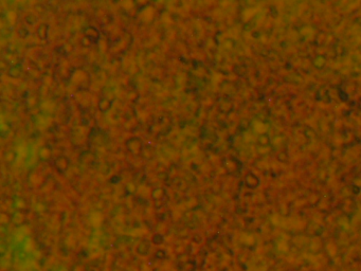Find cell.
<instances>
[{
	"label": "cell",
	"instance_id": "e0dca14e",
	"mask_svg": "<svg viewBox=\"0 0 361 271\" xmlns=\"http://www.w3.org/2000/svg\"><path fill=\"white\" fill-rule=\"evenodd\" d=\"M13 220H14V222H16V224H21V222H22V220H23V215L18 212L17 214L14 215Z\"/></svg>",
	"mask_w": 361,
	"mask_h": 271
},
{
	"label": "cell",
	"instance_id": "484cf974",
	"mask_svg": "<svg viewBox=\"0 0 361 271\" xmlns=\"http://www.w3.org/2000/svg\"><path fill=\"white\" fill-rule=\"evenodd\" d=\"M6 160H9L10 162L15 160V154L14 152H8L6 154Z\"/></svg>",
	"mask_w": 361,
	"mask_h": 271
},
{
	"label": "cell",
	"instance_id": "8fae6325",
	"mask_svg": "<svg viewBox=\"0 0 361 271\" xmlns=\"http://www.w3.org/2000/svg\"><path fill=\"white\" fill-rule=\"evenodd\" d=\"M56 165H57V167L60 168V170H65L66 168L68 167V162H67V160H66L65 158H60V159L56 161Z\"/></svg>",
	"mask_w": 361,
	"mask_h": 271
},
{
	"label": "cell",
	"instance_id": "603a6c76",
	"mask_svg": "<svg viewBox=\"0 0 361 271\" xmlns=\"http://www.w3.org/2000/svg\"><path fill=\"white\" fill-rule=\"evenodd\" d=\"M36 103H37L36 98H34V96H30V98H28V104L30 106H35V105H36Z\"/></svg>",
	"mask_w": 361,
	"mask_h": 271
},
{
	"label": "cell",
	"instance_id": "d4e9b609",
	"mask_svg": "<svg viewBox=\"0 0 361 271\" xmlns=\"http://www.w3.org/2000/svg\"><path fill=\"white\" fill-rule=\"evenodd\" d=\"M99 47H100L101 51H105L107 49V42L105 40H101L100 44H99Z\"/></svg>",
	"mask_w": 361,
	"mask_h": 271
},
{
	"label": "cell",
	"instance_id": "f546056e",
	"mask_svg": "<svg viewBox=\"0 0 361 271\" xmlns=\"http://www.w3.org/2000/svg\"><path fill=\"white\" fill-rule=\"evenodd\" d=\"M19 72H20V70H19V68H14L13 70H12V74L13 75H18L19 74Z\"/></svg>",
	"mask_w": 361,
	"mask_h": 271
},
{
	"label": "cell",
	"instance_id": "30bf717a",
	"mask_svg": "<svg viewBox=\"0 0 361 271\" xmlns=\"http://www.w3.org/2000/svg\"><path fill=\"white\" fill-rule=\"evenodd\" d=\"M99 105H100V108H101V110H103V111H107L109 108H110L111 103H110V101H109L108 98H104V100H102V101H100V103H99Z\"/></svg>",
	"mask_w": 361,
	"mask_h": 271
},
{
	"label": "cell",
	"instance_id": "8992f818",
	"mask_svg": "<svg viewBox=\"0 0 361 271\" xmlns=\"http://www.w3.org/2000/svg\"><path fill=\"white\" fill-rule=\"evenodd\" d=\"M41 109L46 112H53L55 109V104L52 101H45L41 103Z\"/></svg>",
	"mask_w": 361,
	"mask_h": 271
},
{
	"label": "cell",
	"instance_id": "ac0fdd59",
	"mask_svg": "<svg viewBox=\"0 0 361 271\" xmlns=\"http://www.w3.org/2000/svg\"><path fill=\"white\" fill-rule=\"evenodd\" d=\"M247 182L250 184V185H256V183H257V178L254 177V176H248Z\"/></svg>",
	"mask_w": 361,
	"mask_h": 271
},
{
	"label": "cell",
	"instance_id": "4fadbf2b",
	"mask_svg": "<svg viewBox=\"0 0 361 271\" xmlns=\"http://www.w3.org/2000/svg\"><path fill=\"white\" fill-rule=\"evenodd\" d=\"M6 19L10 23H14L17 19V14L14 12V11H9L6 13Z\"/></svg>",
	"mask_w": 361,
	"mask_h": 271
},
{
	"label": "cell",
	"instance_id": "9c48e42d",
	"mask_svg": "<svg viewBox=\"0 0 361 271\" xmlns=\"http://www.w3.org/2000/svg\"><path fill=\"white\" fill-rule=\"evenodd\" d=\"M51 155H52V152H51V150L48 148V147H42V148L39 150V157H40L41 159L47 160V159H49V158L51 157Z\"/></svg>",
	"mask_w": 361,
	"mask_h": 271
},
{
	"label": "cell",
	"instance_id": "83f0119b",
	"mask_svg": "<svg viewBox=\"0 0 361 271\" xmlns=\"http://www.w3.org/2000/svg\"><path fill=\"white\" fill-rule=\"evenodd\" d=\"M260 142H261V144L266 145L267 143H268V138L265 137V136H262V137L260 138Z\"/></svg>",
	"mask_w": 361,
	"mask_h": 271
},
{
	"label": "cell",
	"instance_id": "6da1fadb",
	"mask_svg": "<svg viewBox=\"0 0 361 271\" xmlns=\"http://www.w3.org/2000/svg\"><path fill=\"white\" fill-rule=\"evenodd\" d=\"M156 15V9L152 8V6H147L142 10V12L140 13V17L141 19H143L144 21H150L154 19Z\"/></svg>",
	"mask_w": 361,
	"mask_h": 271
},
{
	"label": "cell",
	"instance_id": "7a4b0ae2",
	"mask_svg": "<svg viewBox=\"0 0 361 271\" xmlns=\"http://www.w3.org/2000/svg\"><path fill=\"white\" fill-rule=\"evenodd\" d=\"M87 78V74L82 70H76L72 74V82L74 84H80Z\"/></svg>",
	"mask_w": 361,
	"mask_h": 271
},
{
	"label": "cell",
	"instance_id": "f1b7e54d",
	"mask_svg": "<svg viewBox=\"0 0 361 271\" xmlns=\"http://www.w3.org/2000/svg\"><path fill=\"white\" fill-rule=\"evenodd\" d=\"M134 190H136V186H134L132 183H129L128 185H127V191H129V192H134Z\"/></svg>",
	"mask_w": 361,
	"mask_h": 271
},
{
	"label": "cell",
	"instance_id": "2e32d148",
	"mask_svg": "<svg viewBox=\"0 0 361 271\" xmlns=\"http://www.w3.org/2000/svg\"><path fill=\"white\" fill-rule=\"evenodd\" d=\"M253 14H254V12H253L252 9H248V10H246L245 12H244V19H245V20H248L249 18L252 17Z\"/></svg>",
	"mask_w": 361,
	"mask_h": 271
},
{
	"label": "cell",
	"instance_id": "5b68a950",
	"mask_svg": "<svg viewBox=\"0 0 361 271\" xmlns=\"http://www.w3.org/2000/svg\"><path fill=\"white\" fill-rule=\"evenodd\" d=\"M51 122L52 118H49V116H39L37 119V124L40 128H47V126H49Z\"/></svg>",
	"mask_w": 361,
	"mask_h": 271
},
{
	"label": "cell",
	"instance_id": "44dd1931",
	"mask_svg": "<svg viewBox=\"0 0 361 271\" xmlns=\"http://www.w3.org/2000/svg\"><path fill=\"white\" fill-rule=\"evenodd\" d=\"M15 206H16V208H18V209H23V208L26 207V203H24V201L21 200V199H17Z\"/></svg>",
	"mask_w": 361,
	"mask_h": 271
},
{
	"label": "cell",
	"instance_id": "7402d4cb",
	"mask_svg": "<svg viewBox=\"0 0 361 271\" xmlns=\"http://www.w3.org/2000/svg\"><path fill=\"white\" fill-rule=\"evenodd\" d=\"M315 64L317 65L318 67H321V66H323V65L325 64V60L323 57H319V58H317V60H315Z\"/></svg>",
	"mask_w": 361,
	"mask_h": 271
},
{
	"label": "cell",
	"instance_id": "ba28073f",
	"mask_svg": "<svg viewBox=\"0 0 361 271\" xmlns=\"http://www.w3.org/2000/svg\"><path fill=\"white\" fill-rule=\"evenodd\" d=\"M86 36L87 37H90L91 39L92 38H96L99 36V31L96 30V28H93V27H89V28L86 29Z\"/></svg>",
	"mask_w": 361,
	"mask_h": 271
},
{
	"label": "cell",
	"instance_id": "1f68e13d",
	"mask_svg": "<svg viewBox=\"0 0 361 271\" xmlns=\"http://www.w3.org/2000/svg\"><path fill=\"white\" fill-rule=\"evenodd\" d=\"M44 209H45L44 206H41V204H38V207H37V210H38V211H42Z\"/></svg>",
	"mask_w": 361,
	"mask_h": 271
},
{
	"label": "cell",
	"instance_id": "52a82bcc",
	"mask_svg": "<svg viewBox=\"0 0 361 271\" xmlns=\"http://www.w3.org/2000/svg\"><path fill=\"white\" fill-rule=\"evenodd\" d=\"M128 147H129V150H132V152L138 154V152H140V150H141V144H140V142L138 141V140H132V141H130V142H129Z\"/></svg>",
	"mask_w": 361,
	"mask_h": 271
},
{
	"label": "cell",
	"instance_id": "4dcf8cb0",
	"mask_svg": "<svg viewBox=\"0 0 361 271\" xmlns=\"http://www.w3.org/2000/svg\"><path fill=\"white\" fill-rule=\"evenodd\" d=\"M65 49L67 50V52H71L72 51V49H73V47H72V45H66V46H65Z\"/></svg>",
	"mask_w": 361,
	"mask_h": 271
},
{
	"label": "cell",
	"instance_id": "5bb4252c",
	"mask_svg": "<svg viewBox=\"0 0 361 271\" xmlns=\"http://www.w3.org/2000/svg\"><path fill=\"white\" fill-rule=\"evenodd\" d=\"M163 195H164V191H163L162 188H157V190H155L154 193H152V196H154V198H156V199L162 198Z\"/></svg>",
	"mask_w": 361,
	"mask_h": 271
},
{
	"label": "cell",
	"instance_id": "277c9868",
	"mask_svg": "<svg viewBox=\"0 0 361 271\" xmlns=\"http://www.w3.org/2000/svg\"><path fill=\"white\" fill-rule=\"evenodd\" d=\"M253 129H254L257 134H265V132H267L268 127H267L266 124H264L263 122L256 121V122H254V124H253Z\"/></svg>",
	"mask_w": 361,
	"mask_h": 271
},
{
	"label": "cell",
	"instance_id": "7c38bea8",
	"mask_svg": "<svg viewBox=\"0 0 361 271\" xmlns=\"http://www.w3.org/2000/svg\"><path fill=\"white\" fill-rule=\"evenodd\" d=\"M28 155V150H27V147L24 145H19L17 147V156L20 158H24Z\"/></svg>",
	"mask_w": 361,
	"mask_h": 271
},
{
	"label": "cell",
	"instance_id": "ffe728a7",
	"mask_svg": "<svg viewBox=\"0 0 361 271\" xmlns=\"http://www.w3.org/2000/svg\"><path fill=\"white\" fill-rule=\"evenodd\" d=\"M38 33H39V35H40L41 37H45L47 34H48V28H47L46 26L40 27V28H39V30H38Z\"/></svg>",
	"mask_w": 361,
	"mask_h": 271
},
{
	"label": "cell",
	"instance_id": "d6986e66",
	"mask_svg": "<svg viewBox=\"0 0 361 271\" xmlns=\"http://www.w3.org/2000/svg\"><path fill=\"white\" fill-rule=\"evenodd\" d=\"M212 80H213V82H214V83L218 84V83H220L222 80H224V75L220 74V73H216V74H214V76L212 78Z\"/></svg>",
	"mask_w": 361,
	"mask_h": 271
},
{
	"label": "cell",
	"instance_id": "3957f363",
	"mask_svg": "<svg viewBox=\"0 0 361 271\" xmlns=\"http://www.w3.org/2000/svg\"><path fill=\"white\" fill-rule=\"evenodd\" d=\"M90 221H91V225H92L93 227L99 228L101 225H102V221H103V216H102V215H101L100 213L96 212V213L91 214V216H90Z\"/></svg>",
	"mask_w": 361,
	"mask_h": 271
},
{
	"label": "cell",
	"instance_id": "9a60e30c",
	"mask_svg": "<svg viewBox=\"0 0 361 271\" xmlns=\"http://www.w3.org/2000/svg\"><path fill=\"white\" fill-rule=\"evenodd\" d=\"M33 248H34L33 240H32L31 238H28V239L26 240V243H24V249H26L27 251H31Z\"/></svg>",
	"mask_w": 361,
	"mask_h": 271
},
{
	"label": "cell",
	"instance_id": "4316f807",
	"mask_svg": "<svg viewBox=\"0 0 361 271\" xmlns=\"http://www.w3.org/2000/svg\"><path fill=\"white\" fill-rule=\"evenodd\" d=\"M123 5H124V8L126 9V10H130V9L132 8V5H134V2H132V1H127V2H123Z\"/></svg>",
	"mask_w": 361,
	"mask_h": 271
},
{
	"label": "cell",
	"instance_id": "cb8c5ba5",
	"mask_svg": "<svg viewBox=\"0 0 361 271\" xmlns=\"http://www.w3.org/2000/svg\"><path fill=\"white\" fill-rule=\"evenodd\" d=\"M91 40H92V39H91L90 37H87V36H85V37H84V38L82 39V42H83V45H84V46H90V44H91Z\"/></svg>",
	"mask_w": 361,
	"mask_h": 271
}]
</instances>
